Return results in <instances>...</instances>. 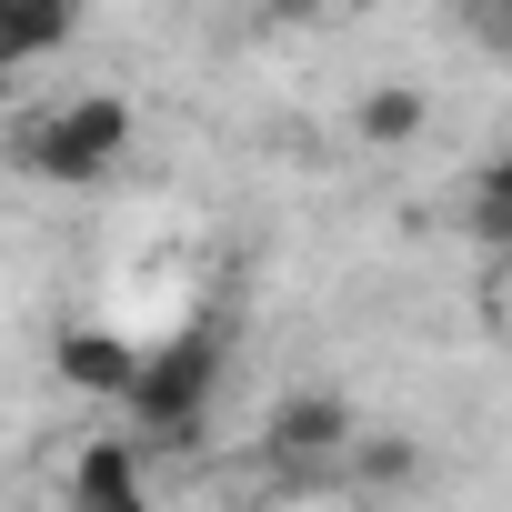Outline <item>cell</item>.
Wrapping results in <instances>:
<instances>
[{"label":"cell","mask_w":512,"mask_h":512,"mask_svg":"<svg viewBox=\"0 0 512 512\" xmlns=\"http://www.w3.org/2000/svg\"><path fill=\"white\" fill-rule=\"evenodd\" d=\"M11 151H21V171H31V181L81 191V181H101V171L131 151V101H121V91H71V101H51Z\"/></svg>","instance_id":"obj_1"},{"label":"cell","mask_w":512,"mask_h":512,"mask_svg":"<svg viewBox=\"0 0 512 512\" xmlns=\"http://www.w3.org/2000/svg\"><path fill=\"white\" fill-rule=\"evenodd\" d=\"M121 402H131L141 442H181V432H201V412L221 402V332L191 322V332H171L161 352H141V372H131Z\"/></svg>","instance_id":"obj_2"},{"label":"cell","mask_w":512,"mask_h":512,"mask_svg":"<svg viewBox=\"0 0 512 512\" xmlns=\"http://www.w3.org/2000/svg\"><path fill=\"white\" fill-rule=\"evenodd\" d=\"M352 442H362V422H352L342 392H292V402H272V432H262L282 482H332Z\"/></svg>","instance_id":"obj_3"},{"label":"cell","mask_w":512,"mask_h":512,"mask_svg":"<svg viewBox=\"0 0 512 512\" xmlns=\"http://www.w3.org/2000/svg\"><path fill=\"white\" fill-rule=\"evenodd\" d=\"M51 372H61L71 392H91V402H121L131 372H141V352H131L121 332H101V322H71V332L51 342Z\"/></svg>","instance_id":"obj_4"},{"label":"cell","mask_w":512,"mask_h":512,"mask_svg":"<svg viewBox=\"0 0 512 512\" xmlns=\"http://www.w3.org/2000/svg\"><path fill=\"white\" fill-rule=\"evenodd\" d=\"M71 31H81L71 0H0V71H31V61L71 51Z\"/></svg>","instance_id":"obj_5"},{"label":"cell","mask_w":512,"mask_h":512,"mask_svg":"<svg viewBox=\"0 0 512 512\" xmlns=\"http://www.w3.org/2000/svg\"><path fill=\"white\" fill-rule=\"evenodd\" d=\"M131 492H141V442L101 432V442L71 452V512H111V502H131Z\"/></svg>","instance_id":"obj_6"},{"label":"cell","mask_w":512,"mask_h":512,"mask_svg":"<svg viewBox=\"0 0 512 512\" xmlns=\"http://www.w3.org/2000/svg\"><path fill=\"white\" fill-rule=\"evenodd\" d=\"M352 131H362L372 151H412V141L432 131V101H422V81H372V91L352 101Z\"/></svg>","instance_id":"obj_7"},{"label":"cell","mask_w":512,"mask_h":512,"mask_svg":"<svg viewBox=\"0 0 512 512\" xmlns=\"http://www.w3.org/2000/svg\"><path fill=\"white\" fill-rule=\"evenodd\" d=\"M342 472H352V482H382V492H402V482L422 472V442H412V432H362V442L342 452Z\"/></svg>","instance_id":"obj_8"},{"label":"cell","mask_w":512,"mask_h":512,"mask_svg":"<svg viewBox=\"0 0 512 512\" xmlns=\"http://www.w3.org/2000/svg\"><path fill=\"white\" fill-rule=\"evenodd\" d=\"M472 231H482L492 251H512V151H492V161L472 171Z\"/></svg>","instance_id":"obj_9"},{"label":"cell","mask_w":512,"mask_h":512,"mask_svg":"<svg viewBox=\"0 0 512 512\" xmlns=\"http://www.w3.org/2000/svg\"><path fill=\"white\" fill-rule=\"evenodd\" d=\"M111 512H151V492H131V502H111Z\"/></svg>","instance_id":"obj_10"},{"label":"cell","mask_w":512,"mask_h":512,"mask_svg":"<svg viewBox=\"0 0 512 512\" xmlns=\"http://www.w3.org/2000/svg\"><path fill=\"white\" fill-rule=\"evenodd\" d=\"M322 512H372V502H322Z\"/></svg>","instance_id":"obj_11"}]
</instances>
